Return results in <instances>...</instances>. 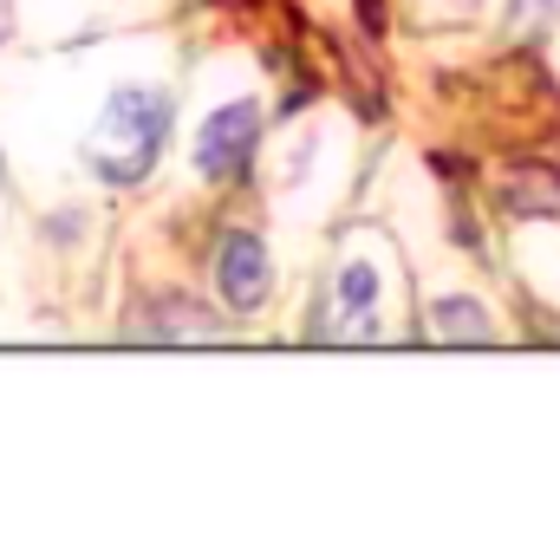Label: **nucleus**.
<instances>
[{
	"label": "nucleus",
	"mask_w": 560,
	"mask_h": 560,
	"mask_svg": "<svg viewBox=\"0 0 560 560\" xmlns=\"http://www.w3.org/2000/svg\"><path fill=\"white\" fill-rule=\"evenodd\" d=\"M7 26H13V13H7V0H0V39H7Z\"/></svg>",
	"instance_id": "7"
},
{
	"label": "nucleus",
	"mask_w": 560,
	"mask_h": 560,
	"mask_svg": "<svg viewBox=\"0 0 560 560\" xmlns=\"http://www.w3.org/2000/svg\"><path fill=\"white\" fill-rule=\"evenodd\" d=\"M378 332V268L372 261H346L319 319H313V339H332V346H352V339H372Z\"/></svg>",
	"instance_id": "3"
},
{
	"label": "nucleus",
	"mask_w": 560,
	"mask_h": 560,
	"mask_svg": "<svg viewBox=\"0 0 560 560\" xmlns=\"http://www.w3.org/2000/svg\"><path fill=\"white\" fill-rule=\"evenodd\" d=\"M509 209H528V215H535V209H541V215H548V209H560V176H548V170H541V176L509 183Z\"/></svg>",
	"instance_id": "6"
},
{
	"label": "nucleus",
	"mask_w": 560,
	"mask_h": 560,
	"mask_svg": "<svg viewBox=\"0 0 560 560\" xmlns=\"http://www.w3.org/2000/svg\"><path fill=\"white\" fill-rule=\"evenodd\" d=\"M255 143H261V105L235 98L215 118H202V131H196V170L209 183H235V176H248Z\"/></svg>",
	"instance_id": "2"
},
{
	"label": "nucleus",
	"mask_w": 560,
	"mask_h": 560,
	"mask_svg": "<svg viewBox=\"0 0 560 560\" xmlns=\"http://www.w3.org/2000/svg\"><path fill=\"white\" fill-rule=\"evenodd\" d=\"M215 280H222V300H229L235 313H255V306L268 300V287H275L268 242L248 235V229H235V235L222 242V255H215Z\"/></svg>",
	"instance_id": "4"
},
{
	"label": "nucleus",
	"mask_w": 560,
	"mask_h": 560,
	"mask_svg": "<svg viewBox=\"0 0 560 560\" xmlns=\"http://www.w3.org/2000/svg\"><path fill=\"white\" fill-rule=\"evenodd\" d=\"M163 138H170V92H156V85H118L105 98L98 125H92L85 163L105 183H138V176L156 170Z\"/></svg>",
	"instance_id": "1"
},
{
	"label": "nucleus",
	"mask_w": 560,
	"mask_h": 560,
	"mask_svg": "<svg viewBox=\"0 0 560 560\" xmlns=\"http://www.w3.org/2000/svg\"><path fill=\"white\" fill-rule=\"evenodd\" d=\"M489 332H495V326H489L469 300H443V306H436V339H489Z\"/></svg>",
	"instance_id": "5"
}]
</instances>
